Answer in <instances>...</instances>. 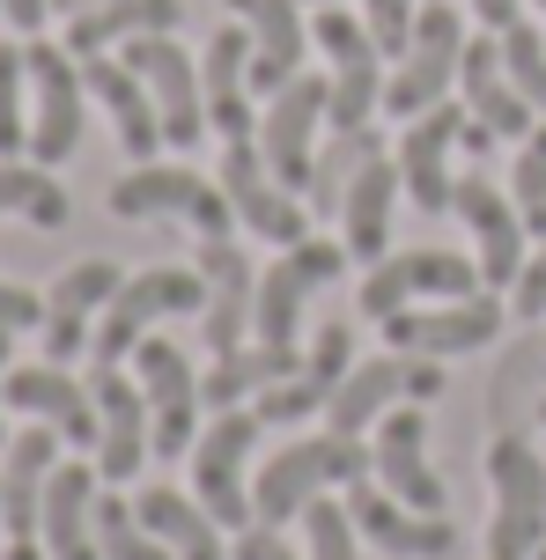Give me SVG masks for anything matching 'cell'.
Returning a JSON list of instances; mask_svg holds the SVG:
<instances>
[{"label":"cell","instance_id":"1","mask_svg":"<svg viewBox=\"0 0 546 560\" xmlns=\"http://www.w3.org/2000/svg\"><path fill=\"white\" fill-rule=\"evenodd\" d=\"M376 457L370 443H355V435H303V443H281L274 457L259 465V479H252V509H259V524H274L281 532L288 516H303V509L317 502V494H333V487H355V479H370Z\"/></svg>","mask_w":546,"mask_h":560},{"label":"cell","instance_id":"2","mask_svg":"<svg viewBox=\"0 0 546 560\" xmlns=\"http://www.w3.org/2000/svg\"><path fill=\"white\" fill-rule=\"evenodd\" d=\"M185 310H207L200 266H141V273H126V288L104 303V325H96V339H89V362L118 369L163 317H185Z\"/></svg>","mask_w":546,"mask_h":560},{"label":"cell","instance_id":"3","mask_svg":"<svg viewBox=\"0 0 546 560\" xmlns=\"http://www.w3.org/2000/svg\"><path fill=\"white\" fill-rule=\"evenodd\" d=\"M311 45L333 59V112L325 126L333 133H370V112H384V52H376V37L362 15H347V8H311Z\"/></svg>","mask_w":546,"mask_h":560},{"label":"cell","instance_id":"4","mask_svg":"<svg viewBox=\"0 0 546 560\" xmlns=\"http://www.w3.org/2000/svg\"><path fill=\"white\" fill-rule=\"evenodd\" d=\"M259 428H266V420L252 413V406H230V413L207 420L200 443H193V502H200L222 532H252V524H259L252 487H244V465H252Z\"/></svg>","mask_w":546,"mask_h":560},{"label":"cell","instance_id":"5","mask_svg":"<svg viewBox=\"0 0 546 560\" xmlns=\"http://www.w3.org/2000/svg\"><path fill=\"white\" fill-rule=\"evenodd\" d=\"M458 59H465V15L451 8V0H421L414 45L399 52L392 82H384V112L392 118H421V112H435V104H451Z\"/></svg>","mask_w":546,"mask_h":560},{"label":"cell","instance_id":"6","mask_svg":"<svg viewBox=\"0 0 546 560\" xmlns=\"http://www.w3.org/2000/svg\"><path fill=\"white\" fill-rule=\"evenodd\" d=\"M112 207L118 222H155V214H177V222H193L200 236H230L236 229V207L222 185H207L200 170L185 163H133L126 177L112 185Z\"/></svg>","mask_w":546,"mask_h":560},{"label":"cell","instance_id":"7","mask_svg":"<svg viewBox=\"0 0 546 560\" xmlns=\"http://www.w3.org/2000/svg\"><path fill=\"white\" fill-rule=\"evenodd\" d=\"M488 487H495V524L488 560H532L546 538V465L524 435H502L488 450Z\"/></svg>","mask_w":546,"mask_h":560},{"label":"cell","instance_id":"8","mask_svg":"<svg viewBox=\"0 0 546 560\" xmlns=\"http://www.w3.org/2000/svg\"><path fill=\"white\" fill-rule=\"evenodd\" d=\"M23 59H30V163L59 170L82 148V96H89L82 59L67 45H45V37H30Z\"/></svg>","mask_w":546,"mask_h":560},{"label":"cell","instance_id":"9","mask_svg":"<svg viewBox=\"0 0 546 560\" xmlns=\"http://www.w3.org/2000/svg\"><path fill=\"white\" fill-rule=\"evenodd\" d=\"M480 258L465 252H399V258H376L362 273V317L384 325L414 303H458V295H480Z\"/></svg>","mask_w":546,"mask_h":560},{"label":"cell","instance_id":"10","mask_svg":"<svg viewBox=\"0 0 546 560\" xmlns=\"http://www.w3.org/2000/svg\"><path fill=\"white\" fill-rule=\"evenodd\" d=\"M118 59L133 67L155 96V118H163V148H200L207 126V82H200V59L177 45L171 30L163 37H133V45H118Z\"/></svg>","mask_w":546,"mask_h":560},{"label":"cell","instance_id":"11","mask_svg":"<svg viewBox=\"0 0 546 560\" xmlns=\"http://www.w3.org/2000/svg\"><path fill=\"white\" fill-rule=\"evenodd\" d=\"M340 273H347V244H333V236H303V244H288V252L259 273V310H252V339L295 347V332H303V303H311L317 288H333Z\"/></svg>","mask_w":546,"mask_h":560},{"label":"cell","instance_id":"12","mask_svg":"<svg viewBox=\"0 0 546 560\" xmlns=\"http://www.w3.org/2000/svg\"><path fill=\"white\" fill-rule=\"evenodd\" d=\"M325 112H333V82H317L311 67H303L281 96H266L259 155H266V170L281 177L288 192H311V177H317V126H325Z\"/></svg>","mask_w":546,"mask_h":560},{"label":"cell","instance_id":"13","mask_svg":"<svg viewBox=\"0 0 546 560\" xmlns=\"http://www.w3.org/2000/svg\"><path fill=\"white\" fill-rule=\"evenodd\" d=\"M222 192H230V207H236V222L252 229L259 244H303L311 236V207H303V192H288L281 177L266 170V155H259V140H230L222 148V177H214Z\"/></svg>","mask_w":546,"mask_h":560},{"label":"cell","instance_id":"14","mask_svg":"<svg viewBox=\"0 0 546 560\" xmlns=\"http://www.w3.org/2000/svg\"><path fill=\"white\" fill-rule=\"evenodd\" d=\"M133 376L148 392V428H155V457H185L200 443V376L185 362V347L163 332H148L133 347Z\"/></svg>","mask_w":546,"mask_h":560},{"label":"cell","instance_id":"15","mask_svg":"<svg viewBox=\"0 0 546 560\" xmlns=\"http://www.w3.org/2000/svg\"><path fill=\"white\" fill-rule=\"evenodd\" d=\"M376 332L392 339V354H414V362H443V354H473L502 332V303L495 288L480 295H458V303H414L399 317H384Z\"/></svg>","mask_w":546,"mask_h":560},{"label":"cell","instance_id":"16","mask_svg":"<svg viewBox=\"0 0 546 560\" xmlns=\"http://www.w3.org/2000/svg\"><path fill=\"white\" fill-rule=\"evenodd\" d=\"M89 392H96V479L104 487H126L155 457L148 392H141V376H126V369H96Z\"/></svg>","mask_w":546,"mask_h":560},{"label":"cell","instance_id":"17","mask_svg":"<svg viewBox=\"0 0 546 560\" xmlns=\"http://www.w3.org/2000/svg\"><path fill=\"white\" fill-rule=\"evenodd\" d=\"M451 214H458L465 236H473L480 280H488V288H518L524 258H532V229H524L518 199H510V192H495L488 177L473 170V177H458V199H451Z\"/></svg>","mask_w":546,"mask_h":560},{"label":"cell","instance_id":"18","mask_svg":"<svg viewBox=\"0 0 546 560\" xmlns=\"http://www.w3.org/2000/svg\"><path fill=\"white\" fill-rule=\"evenodd\" d=\"M347 369H355V325L347 317H325L311 332V347H303V362H295V376L288 384H274V392H259V406L252 413L266 420V428H288V420H311L333 406V392L347 384Z\"/></svg>","mask_w":546,"mask_h":560},{"label":"cell","instance_id":"19","mask_svg":"<svg viewBox=\"0 0 546 560\" xmlns=\"http://www.w3.org/2000/svg\"><path fill=\"white\" fill-rule=\"evenodd\" d=\"M465 140V104H435V112L406 118V133L392 140L399 155V185L421 214H451L458 199V177H451V148Z\"/></svg>","mask_w":546,"mask_h":560},{"label":"cell","instance_id":"20","mask_svg":"<svg viewBox=\"0 0 546 560\" xmlns=\"http://www.w3.org/2000/svg\"><path fill=\"white\" fill-rule=\"evenodd\" d=\"M200 280H207V310H200V339L214 354H236L252 332V310H259V266L236 252L230 236H200Z\"/></svg>","mask_w":546,"mask_h":560},{"label":"cell","instance_id":"21","mask_svg":"<svg viewBox=\"0 0 546 560\" xmlns=\"http://www.w3.org/2000/svg\"><path fill=\"white\" fill-rule=\"evenodd\" d=\"M370 457H376V487H392L421 516H443V479L429 465V406H392L376 420Z\"/></svg>","mask_w":546,"mask_h":560},{"label":"cell","instance_id":"22","mask_svg":"<svg viewBox=\"0 0 546 560\" xmlns=\"http://www.w3.org/2000/svg\"><path fill=\"white\" fill-rule=\"evenodd\" d=\"M118 288H126V266H112V258H82L53 280V295H45V362L67 369L74 354H89V339H96L89 317L112 303Z\"/></svg>","mask_w":546,"mask_h":560},{"label":"cell","instance_id":"23","mask_svg":"<svg viewBox=\"0 0 546 560\" xmlns=\"http://www.w3.org/2000/svg\"><path fill=\"white\" fill-rule=\"evenodd\" d=\"M399 155H384V140H370L362 148V163H355V177H347V199H340V244L347 258H362V266H376L384 258V244H392V214H399Z\"/></svg>","mask_w":546,"mask_h":560},{"label":"cell","instance_id":"24","mask_svg":"<svg viewBox=\"0 0 546 560\" xmlns=\"http://www.w3.org/2000/svg\"><path fill=\"white\" fill-rule=\"evenodd\" d=\"M347 516H355V532L370 538V546H384V553H399V560H443L458 546V532H451L443 516L406 509L392 487H370V479L347 487Z\"/></svg>","mask_w":546,"mask_h":560},{"label":"cell","instance_id":"25","mask_svg":"<svg viewBox=\"0 0 546 560\" xmlns=\"http://www.w3.org/2000/svg\"><path fill=\"white\" fill-rule=\"evenodd\" d=\"M458 96H465V118L488 126L495 140H524V133H532V104H524V89L510 82V67H502V37H495V30L465 37Z\"/></svg>","mask_w":546,"mask_h":560},{"label":"cell","instance_id":"26","mask_svg":"<svg viewBox=\"0 0 546 560\" xmlns=\"http://www.w3.org/2000/svg\"><path fill=\"white\" fill-rule=\"evenodd\" d=\"M0 398L15 406V413L45 420V428H59L67 443L96 450V392L89 384H74L59 362H30V369H8L0 376Z\"/></svg>","mask_w":546,"mask_h":560},{"label":"cell","instance_id":"27","mask_svg":"<svg viewBox=\"0 0 546 560\" xmlns=\"http://www.w3.org/2000/svg\"><path fill=\"white\" fill-rule=\"evenodd\" d=\"M200 82H207V126H214V133L222 140H259V118H252V30L244 23L207 37Z\"/></svg>","mask_w":546,"mask_h":560},{"label":"cell","instance_id":"28","mask_svg":"<svg viewBox=\"0 0 546 560\" xmlns=\"http://www.w3.org/2000/svg\"><path fill=\"white\" fill-rule=\"evenodd\" d=\"M59 428H23V435H8L0 450V524L8 538H37V509H45V479L59 472Z\"/></svg>","mask_w":546,"mask_h":560},{"label":"cell","instance_id":"29","mask_svg":"<svg viewBox=\"0 0 546 560\" xmlns=\"http://www.w3.org/2000/svg\"><path fill=\"white\" fill-rule=\"evenodd\" d=\"M37 538H45L53 560H104V546H96V465L59 457V472L45 479Z\"/></svg>","mask_w":546,"mask_h":560},{"label":"cell","instance_id":"30","mask_svg":"<svg viewBox=\"0 0 546 560\" xmlns=\"http://www.w3.org/2000/svg\"><path fill=\"white\" fill-rule=\"evenodd\" d=\"M252 30V96H281L303 74V0H230Z\"/></svg>","mask_w":546,"mask_h":560},{"label":"cell","instance_id":"31","mask_svg":"<svg viewBox=\"0 0 546 560\" xmlns=\"http://www.w3.org/2000/svg\"><path fill=\"white\" fill-rule=\"evenodd\" d=\"M82 82H89V96L112 112L118 148H126L133 163H155V148H163V118H155V96H148L141 74H133L118 52H96V59H82Z\"/></svg>","mask_w":546,"mask_h":560},{"label":"cell","instance_id":"32","mask_svg":"<svg viewBox=\"0 0 546 560\" xmlns=\"http://www.w3.org/2000/svg\"><path fill=\"white\" fill-rule=\"evenodd\" d=\"M177 23H185V0H96L82 15H67V52L96 59V52L133 45V37H163Z\"/></svg>","mask_w":546,"mask_h":560},{"label":"cell","instance_id":"33","mask_svg":"<svg viewBox=\"0 0 546 560\" xmlns=\"http://www.w3.org/2000/svg\"><path fill=\"white\" fill-rule=\"evenodd\" d=\"M295 362H303V354H295V347H274V339H252V347H236V354H214V369L200 376V406L230 413V406H244V398L288 384Z\"/></svg>","mask_w":546,"mask_h":560},{"label":"cell","instance_id":"34","mask_svg":"<svg viewBox=\"0 0 546 560\" xmlns=\"http://www.w3.org/2000/svg\"><path fill=\"white\" fill-rule=\"evenodd\" d=\"M406 369H414L406 354H376V362H355V369H347V384L333 392V406H325L333 435H362V428H376V420L406 398Z\"/></svg>","mask_w":546,"mask_h":560},{"label":"cell","instance_id":"35","mask_svg":"<svg viewBox=\"0 0 546 560\" xmlns=\"http://www.w3.org/2000/svg\"><path fill=\"white\" fill-rule=\"evenodd\" d=\"M133 509H141V524L163 538L177 560H230V546H222V524H214L200 502H185L177 487H148Z\"/></svg>","mask_w":546,"mask_h":560},{"label":"cell","instance_id":"36","mask_svg":"<svg viewBox=\"0 0 546 560\" xmlns=\"http://www.w3.org/2000/svg\"><path fill=\"white\" fill-rule=\"evenodd\" d=\"M0 214H23L37 229H67V192L45 163L15 155V163H0Z\"/></svg>","mask_w":546,"mask_h":560},{"label":"cell","instance_id":"37","mask_svg":"<svg viewBox=\"0 0 546 560\" xmlns=\"http://www.w3.org/2000/svg\"><path fill=\"white\" fill-rule=\"evenodd\" d=\"M30 155V59L23 45H0V163Z\"/></svg>","mask_w":546,"mask_h":560},{"label":"cell","instance_id":"38","mask_svg":"<svg viewBox=\"0 0 546 560\" xmlns=\"http://www.w3.org/2000/svg\"><path fill=\"white\" fill-rule=\"evenodd\" d=\"M96 546H104V560H177L171 546L141 524V509L112 502V494H96Z\"/></svg>","mask_w":546,"mask_h":560},{"label":"cell","instance_id":"39","mask_svg":"<svg viewBox=\"0 0 546 560\" xmlns=\"http://www.w3.org/2000/svg\"><path fill=\"white\" fill-rule=\"evenodd\" d=\"M510 199H518V214H524V229H532V244H546V118L524 133V148H518Z\"/></svg>","mask_w":546,"mask_h":560},{"label":"cell","instance_id":"40","mask_svg":"<svg viewBox=\"0 0 546 560\" xmlns=\"http://www.w3.org/2000/svg\"><path fill=\"white\" fill-rule=\"evenodd\" d=\"M303 560H362V532H355L347 502H325L317 494L303 509Z\"/></svg>","mask_w":546,"mask_h":560},{"label":"cell","instance_id":"41","mask_svg":"<svg viewBox=\"0 0 546 560\" xmlns=\"http://www.w3.org/2000/svg\"><path fill=\"white\" fill-rule=\"evenodd\" d=\"M502 67H510V82L524 89V104L546 112V37H539V23H510L502 30Z\"/></svg>","mask_w":546,"mask_h":560},{"label":"cell","instance_id":"42","mask_svg":"<svg viewBox=\"0 0 546 560\" xmlns=\"http://www.w3.org/2000/svg\"><path fill=\"white\" fill-rule=\"evenodd\" d=\"M362 23H370L376 52L399 59L406 45H414V23H421V0H362Z\"/></svg>","mask_w":546,"mask_h":560},{"label":"cell","instance_id":"43","mask_svg":"<svg viewBox=\"0 0 546 560\" xmlns=\"http://www.w3.org/2000/svg\"><path fill=\"white\" fill-rule=\"evenodd\" d=\"M510 310H518L524 325H539V317H546V244H539L532 258H524L518 288H510Z\"/></svg>","mask_w":546,"mask_h":560},{"label":"cell","instance_id":"44","mask_svg":"<svg viewBox=\"0 0 546 560\" xmlns=\"http://www.w3.org/2000/svg\"><path fill=\"white\" fill-rule=\"evenodd\" d=\"M30 325H45V295H30L15 280H0V332H30Z\"/></svg>","mask_w":546,"mask_h":560},{"label":"cell","instance_id":"45","mask_svg":"<svg viewBox=\"0 0 546 560\" xmlns=\"http://www.w3.org/2000/svg\"><path fill=\"white\" fill-rule=\"evenodd\" d=\"M230 560H303V553H295V546H288L274 524H252V532H236Z\"/></svg>","mask_w":546,"mask_h":560},{"label":"cell","instance_id":"46","mask_svg":"<svg viewBox=\"0 0 546 560\" xmlns=\"http://www.w3.org/2000/svg\"><path fill=\"white\" fill-rule=\"evenodd\" d=\"M406 362H414V354H406ZM435 398H443V369L414 362V369H406V406H435Z\"/></svg>","mask_w":546,"mask_h":560},{"label":"cell","instance_id":"47","mask_svg":"<svg viewBox=\"0 0 546 560\" xmlns=\"http://www.w3.org/2000/svg\"><path fill=\"white\" fill-rule=\"evenodd\" d=\"M0 15H8V30H45V15H53V0H0Z\"/></svg>","mask_w":546,"mask_h":560},{"label":"cell","instance_id":"48","mask_svg":"<svg viewBox=\"0 0 546 560\" xmlns=\"http://www.w3.org/2000/svg\"><path fill=\"white\" fill-rule=\"evenodd\" d=\"M518 8H524V0H473V15H480V30H495V37H502V30L518 23Z\"/></svg>","mask_w":546,"mask_h":560},{"label":"cell","instance_id":"49","mask_svg":"<svg viewBox=\"0 0 546 560\" xmlns=\"http://www.w3.org/2000/svg\"><path fill=\"white\" fill-rule=\"evenodd\" d=\"M0 560H53V553H37V538H8V553Z\"/></svg>","mask_w":546,"mask_h":560},{"label":"cell","instance_id":"50","mask_svg":"<svg viewBox=\"0 0 546 560\" xmlns=\"http://www.w3.org/2000/svg\"><path fill=\"white\" fill-rule=\"evenodd\" d=\"M8 339H15V332H0V376L15 369V362H8ZM0 450H8V428H0Z\"/></svg>","mask_w":546,"mask_h":560},{"label":"cell","instance_id":"51","mask_svg":"<svg viewBox=\"0 0 546 560\" xmlns=\"http://www.w3.org/2000/svg\"><path fill=\"white\" fill-rule=\"evenodd\" d=\"M59 15H82V8H96V0H53Z\"/></svg>","mask_w":546,"mask_h":560},{"label":"cell","instance_id":"52","mask_svg":"<svg viewBox=\"0 0 546 560\" xmlns=\"http://www.w3.org/2000/svg\"><path fill=\"white\" fill-rule=\"evenodd\" d=\"M303 8H340V0H303Z\"/></svg>","mask_w":546,"mask_h":560},{"label":"cell","instance_id":"53","mask_svg":"<svg viewBox=\"0 0 546 560\" xmlns=\"http://www.w3.org/2000/svg\"><path fill=\"white\" fill-rule=\"evenodd\" d=\"M532 560H546V538H539V553H532Z\"/></svg>","mask_w":546,"mask_h":560},{"label":"cell","instance_id":"54","mask_svg":"<svg viewBox=\"0 0 546 560\" xmlns=\"http://www.w3.org/2000/svg\"><path fill=\"white\" fill-rule=\"evenodd\" d=\"M532 8H539V15H546V0H532Z\"/></svg>","mask_w":546,"mask_h":560},{"label":"cell","instance_id":"55","mask_svg":"<svg viewBox=\"0 0 546 560\" xmlns=\"http://www.w3.org/2000/svg\"><path fill=\"white\" fill-rule=\"evenodd\" d=\"M539 428H546V406H539Z\"/></svg>","mask_w":546,"mask_h":560}]
</instances>
